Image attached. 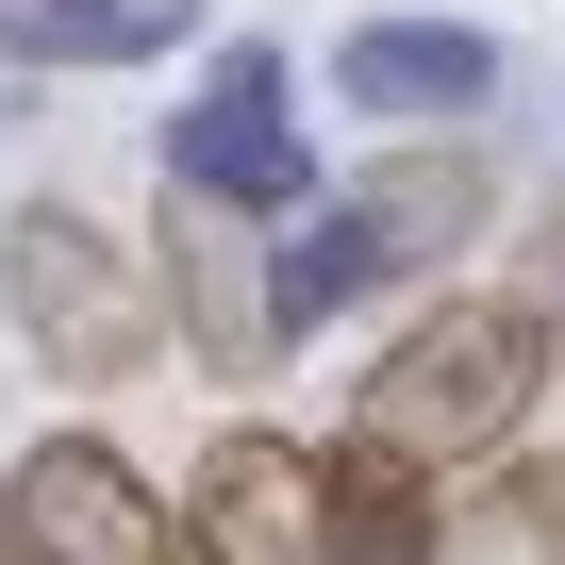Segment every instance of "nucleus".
Instances as JSON below:
<instances>
[{
	"mask_svg": "<svg viewBox=\"0 0 565 565\" xmlns=\"http://www.w3.org/2000/svg\"><path fill=\"white\" fill-rule=\"evenodd\" d=\"M482 150L449 134V150H399V167H366V183H333V200H282V233H266V317H282V350L300 333H333V317H366V300H399V282H433L466 233H482Z\"/></svg>",
	"mask_w": 565,
	"mask_h": 565,
	"instance_id": "nucleus-1",
	"label": "nucleus"
},
{
	"mask_svg": "<svg viewBox=\"0 0 565 565\" xmlns=\"http://www.w3.org/2000/svg\"><path fill=\"white\" fill-rule=\"evenodd\" d=\"M532 399H548V317L515 300H433L383 366H366V399H350V433L366 449H399V466H482V449H515L532 433Z\"/></svg>",
	"mask_w": 565,
	"mask_h": 565,
	"instance_id": "nucleus-2",
	"label": "nucleus"
},
{
	"mask_svg": "<svg viewBox=\"0 0 565 565\" xmlns=\"http://www.w3.org/2000/svg\"><path fill=\"white\" fill-rule=\"evenodd\" d=\"M0 317L51 383H134L167 350V266L134 233H100L84 200H18L0 216Z\"/></svg>",
	"mask_w": 565,
	"mask_h": 565,
	"instance_id": "nucleus-3",
	"label": "nucleus"
},
{
	"mask_svg": "<svg viewBox=\"0 0 565 565\" xmlns=\"http://www.w3.org/2000/svg\"><path fill=\"white\" fill-rule=\"evenodd\" d=\"M167 183L233 200V216H282V200H317V134H300V84H282L266 34H233L200 67V100L167 117Z\"/></svg>",
	"mask_w": 565,
	"mask_h": 565,
	"instance_id": "nucleus-4",
	"label": "nucleus"
},
{
	"mask_svg": "<svg viewBox=\"0 0 565 565\" xmlns=\"http://www.w3.org/2000/svg\"><path fill=\"white\" fill-rule=\"evenodd\" d=\"M0 548H18V565H183V515L134 482V449L34 433L18 482H0Z\"/></svg>",
	"mask_w": 565,
	"mask_h": 565,
	"instance_id": "nucleus-5",
	"label": "nucleus"
},
{
	"mask_svg": "<svg viewBox=\"0 0 565 565\" xmlns=\"http://www.w3.org/2000/svg\"><path fill=\"white\" fill-rule=\"evenodd\" d=\"M317 532H333V449L266 433V416H233L200 449V482H183V548L200 565H317Z\"/></svg>",
	"mask_w": 565,
	"mask_h": 565,
	"instance_id": "nucleus-6",
	"label": "nucleus"
},
{
	"mask_svg": "<svg viewBox=\"0 0 565 565\" xmlns=\"http://www.w3.org/2000/svg\"><path fill=\"white\" fill-rule=\"evenodd\" d=\"M167 317L216 350V383H266L282 366V317H266V249H249V216L233 200H200V183H167Z\"/></svg>",
	"mask_w": 565,
	"mask_h": 565,
	"instance_id": "nucleus-7",
	"label": "nucleus"
},
{
	"mask_svg": "<svg viewBox=\"0 0 565 565\" xmlns=\"http://www.w3.org/2000/svg\"><path fill=\"white\" fill-rule=\"evenodd\" d=\"M333 100L350 117H482L499 34L482 18H366V34H333Z\"/></svg>",
	"mask_w": 565,
	"mask_h": 565,
	"instance_id": "nucleus-8",
	"label": "nucleus"
},
{
	"mask_svg": "<svg viewBox=\"0 0 565 565\" xmlns=\"http://www.w3.org/2000/svg\"><path fill=\"white\" fill-rule=\"evenodd\" d=\"M433 515H449V482H433V466H399V449L333 433V532H317V565H433Z\"/></svg>",
	"mask_w": 565,
	"mask_h": 565,
	"instance_id": "nucleus-9",
	"label": "nucleus"
},
{
	"mask_svg": "<svg viewBox=\"0 0 565 565\" xmlns=\"http://www.w3.org/2000/svg\"><path fill=\"white\" fill-rule=\"evenodd\" d=\"M183 51V0H0V67H150Z\"/></svg>",
	"mask_w": 565,
	"mask_h": 565,
	"instance_id": "nucleus-10",
	"label": "nucleus"
},
{
	"mask_svg": "<svg viewBox=\"0 0 565 565\" xmlns=\"http://www.w3.org/2000/svg\"><path fill=\"white\" fill-rule=\"evenodd\" d=\"M515 300H532V317H548V333H565V200H548V216H532V266H515Z\"/></svg>",
	"mask_w": 565,
	"mask_h": 565,
	"instance_id": "nucleus-11",
	"label": "nucleus"
},
{
	"mask_svg": "<svg viewBox=\"0 0 565 565\" xmlns=\"http://www.w3.org/2000/svg\"><path fill=\"white\" fill-rule=\"evenodd\" d=\"M515 515H532V565H565V433H548V466H532V499H515Z\"/></svg>",
	"mask_w": 565,
	"mask_h": 565,
	"instance_id": "nucleus-12",
	"label": "nucleus"
},
{
	"mask_svg": "<svg viewBox=\"0 0 565 565\" xmlns=\"http://www.w3.org/2000/svg\"><path fill=\"white\" fill-rule=\"evenodd\" d=\"M0 565H18V548H0Z\"/></svg>",
	"mask_w": 565,
	"mask_h": 565,
	"instance_id": "nucleus-13",
	"label": "nucleus"
}]
</instances>
